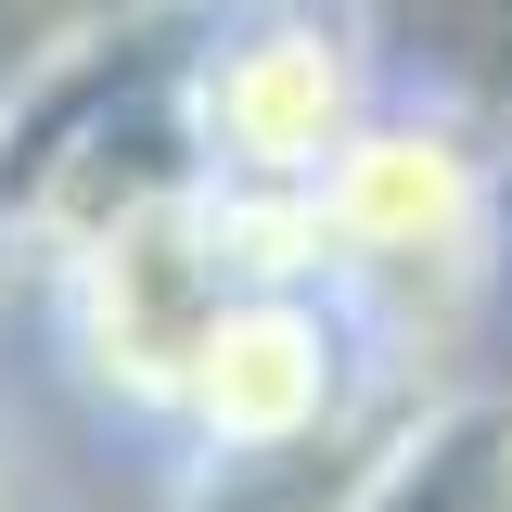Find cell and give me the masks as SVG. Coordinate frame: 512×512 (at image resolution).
Listing matches in <instances>:
<instances>
[{
  "mask_svg": "<svg viewBox=\"0 0 512 512\" xmlns=\"http://www.w3.org/2000/svg\"><path fill=\"white\" fill-rule=\"evenodd\" d=\"M231 231H218V192L205 180H167V192H128L103 205L77 256H64V333H77V359L103 397L128 410H180L192 384V346H205V320L231 308Z\"/></svg>",
  "mask_w": 512,
  "mask_h": 512,
  "instance_id": "1",
  "label": "cell"
},
{
  "mask_svg": "<svg viewBox=\"0 0 512 512\" xmlns=\"http://www.w3.org/2000/svg\"><path fill=\"white\" fill-rule=\"evenodd\" d=\"M0 512H13V500H0Z\"/></svg>",
  "mask_w": 512,
  "mask_h": 512,
  "instance_id": "5",
  "label": "cell"
},
{
  "mask_svg": "<svg viewBox=\"0 0 512 512\" xmlns=\"http://www.w3.org/2000/svg\"><path fill=\"white\" fill-rule=\"evenodd\" d=\"M487 154L448 116H384L320 167V231H333V282L346 295H474L487 282Z\"/></svg>",
  "mask_w": 512,
  "mask_h": 512,
  "instance_id": "3",
  "label": "cell"
},
{
  "mask_svg": "<svg viewBox=\"0 0 512 512\" xmlns=\"http://www.w3.org/2000/svg\"><path fill=\"white\" fill-rule=\"evenodd\" d=\"M346 359H359V308L320 282H231V308L205 320L192 384L167 423H192L205 461H295L320 423L346 410Z\"/></svg>",
  "mask_w": 512,
  "mask_h": 512,
  "instance_id": "4",
  "label": "cell"
},
{
  "mask_svg": "<svg viewBox=\"0 0 512 512\" xmlns=\"http://www.w3.org/2000/svg\"><path fill=\"white\" fill-rule=\"evenodd\" d=\"M180 116H192V180H218V192H320V167L372 128V64H359V39L333 13L269 0V13L205 39Z\"/></svg>",
  "mask_w": 512,
  "mask_h": 512,
  "instance_id": "2",
  "label": "cell"
}]
</instances>
